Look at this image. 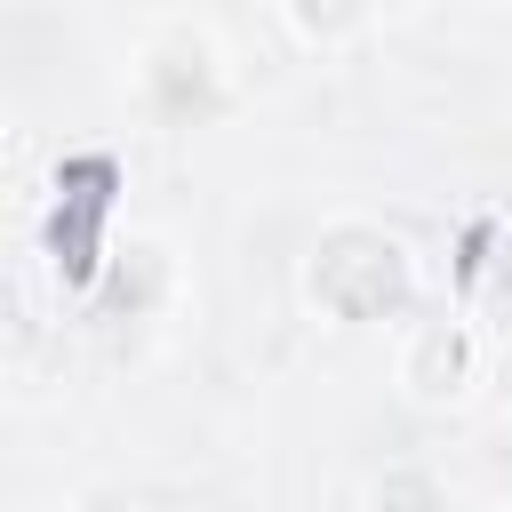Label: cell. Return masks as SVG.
Masks as SVG:
<instances>
[{"label": "cell", "instance_id": "7a4b0ae2", "mask_svg": "<svg viewBox=\"0 0 512 512\" xmlns=\"http://www.w3.org/2000/svg\"><path fill=\"white\" fill-rule=\"evenodd\" d=\"M288 24H296L312 48H352V40L376 24V0H288Z\"/></svg>", "mask_w": 512, "mask_h": 512}, {"label": "cell", "instance_id": "3957f363", "mask_svg": "<svg viewBox=\"0 0 512 512\" xmlns=\"http://www.w3.org/2000/svg\"><path fill=\"white\" fill-rule=\"evenodd\" d=\"M480 512H512V504H480Z\"/></svg>", "mask_w": 512, "mask_h": 512}, {"label": "cell", "instance_id": "6da1fadb", "mask_svg": "<svg viewBox=\"0 0 512 512\" xmlns=\"http://www.w3.org/2000/svg\"><path fill=\"white\" fill-rule=\"evenodd\" d=\"M472 368H480V344H472L464 320H424V328L400 344V384H408V400H424V408L456 400V392L472 384Z\"/></svg>", "mask_w": 512, "mask_h": 512}]
</instances>
